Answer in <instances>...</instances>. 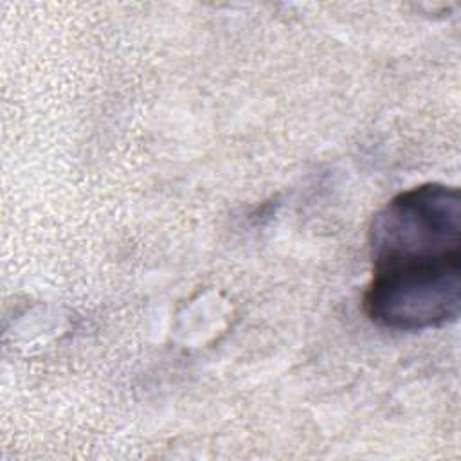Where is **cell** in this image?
<instances>
[{
    "instance_id": "cell-1",
    "label": "cell",
    "mask_w": 461,
    "mask_h": 461,
    "mask_svg": "<svg viewBox=\"0 0 461 461\" xmlns=\"http://www.w3.org/2000/svg\"><path fill=\"white\" fill-rule=\"evenodd\" d=\"M367 317L394 331L456 322L461 312V193L421 184L393 196L369 225Z\"/></svg>"
}]
</instances>
